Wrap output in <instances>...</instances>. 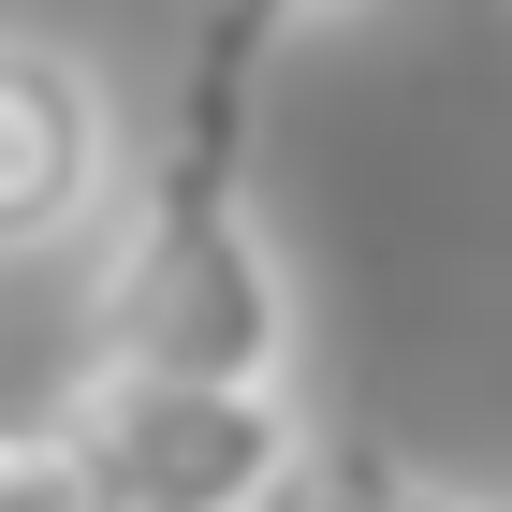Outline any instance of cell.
Instances as JSON below:
<instances>
[{
  "mask_svg": "<svg viewBox=\"0 0 512 512\" xmlns=\"http://www.w3.org/2000/svg\"><path fill=\"white\" fill-rule=\"evenodd\" d=\"M118 220H88V366H176V381H278L293 352V293L278 249L249 220V103L191 88L161 161L132 191H103Z\"/></svg>",
  "mask_w": 512,
  "mask_h": 512,
  "instance_id": "6da1fadb",
  "label": "cell"
},
{
  "mask_svg": "<svg viewBox=\"0 0 512 512\" xmlns=\"http://www.w3.org/2000/svg\"><path fill=\"white\" fill-rule=\"evenodd\" d=\"M59 425L118 512H264L308 469L293 381H176V366H74Z\"/></svg>",
  "mask_w": 512,
  "mask_h": 512,
  "instance_id": "7a4b0ae2",
  "label": "cell"
},
{
  "mask_svg": "<svg viewBox=\"0 0 512 512\" xmlns=\"http://www.w3.org/2000/svg\"><path fill=\"white\" fill-rule=\"evenodd\" d=\"M103 191H118V88L74 44L0 30V264L88 235Z\"/></svg>",
  "mask_w": 512,
  "mask_h": 512,
  "instance_id": "3957f363",
  "label": "cell"
},
{
  "mask_svg": "<svg viewBox=\"0 0 512 512\" xmlns=\"http://www.w3.org/2000/svg\"><path fill=\"white\" fill-rule=\"evenodd\" d=\"M308 512H498V498L410 469V454H381V439H322L308 454Z\"/></svg>",
  "mask_w": 512,
  "mask_h": 512,
  "instance_id": "277c9868",
  "label": "cell"
},
{
  "mask_svg": "<svg viewBox=\"0 0 512 512\" xmlns=\"http://www.w3.org/2000/svg\"><path fill=\"white\" fill-rule=\"evenodd\" d=\"M0 512H118V498H103V469L74 454V425L30 410V425H0Z\"/></svg>",
  "mask_w": 512,
  "mask_h": 512,
  "instance_id": "5b68a950",
  "label": "cell"
},
{
  "mask_svg": "<svg viewBox=\"0 0 512 512\" xmlns=\"http://www.w3.org/2000/svg\"><path fill=\"white\" fill-rule=\"evenodd\" d=\"M337 15H352V0H220V15H205L191 88H235V103H249V74H264L278 44H293V30H337Z\"/></svg>",
  "mask_w": 512,
  "mask_h": 512,
  "instance_id": "8992f818",
  "label": "cell"
},
{
  "mask_svg": "<svg viewBox=\"0 0 512 512\" xmlns=\"http://www.w3.org/2000/svg\"><path fill=\"white\" fill-rule=\"evenodd\" d=\"M264 512H308V469H293V483H278V498H264Z\"/></svg>",
  "mask_w": 512,
  "mask_h": 512,
  "instance_id": "52a82bcc",
  "label": "cell"
}]
</instances>
